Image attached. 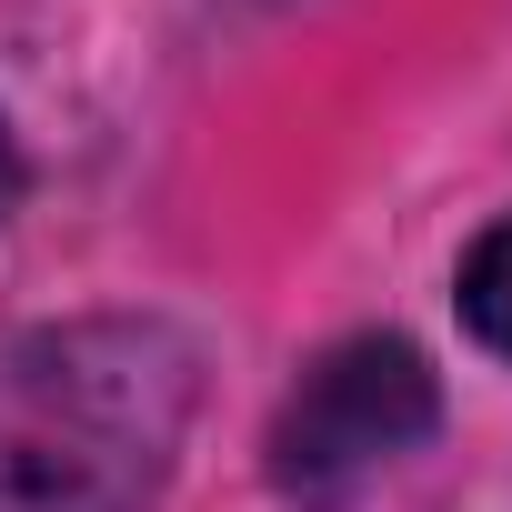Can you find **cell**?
<instances>
[{
	"instance_id": "2",
	"label": "cell",
	"mask_w": 512,
	"mask_h": 512,
	"mask_svg": "<svg viewBox=\"0 0 512 512\" xmlns=\"http://www.w3.org/2000/svg\"><path fill=\"white\" fill-rule=\"evenodd\" d=\"M432 412H442L432 362L412 342H392V332H362V342L322 352L302 372V392L282 402V422H272V482L322 502V492L382 472L392 452H412L432 432Z\"/></svg>"
},
{
	"instance_id": "4",
	"label": "cell",
	"mask_w": 512,
	"mask_h": 512,
	"mask_svg": "<svg viewBox=\"0 0 512 512\" xmlns=\"http://www.w3.org/2000/svg\"><path fill=\"white\" fill-rule=\"evenodd\" d=\"M21 181H31V171H21V141H11V121H0V221L21 211Z\"/></svg>"
},
{
	"instance_id": "1",
	"label": "cell",
	"mask_w": 512,
	"mask_h": 512,
	"mask_svg": "<svg viewBox=\"0 0 512 512\" xmlns=\"http://www.w3.org/2000/svg\"><path fill=\"white\" fill-rule=\"evenodd\" d=\"M171 322H71L0 362V512H151L191 422Z\"/></svg>"
},
{
	"instance_id": "3",
	"label": "cell",
	"mask_w": 512,
	"mask_h": 512,
	"mask_svg": "<svg viewBox=\"0 0 512 512\" xmlns=\"http://www.w3.org/2000/svg\"><path fill=\"white\" fill-rule=\"evenodd\" d=\"M462 322H472V342H492L512 362V221H492L472 241V262H462Z\"/></svg>"
}]
</instances>
